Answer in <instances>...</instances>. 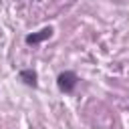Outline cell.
<instances>
[{
	"instance_id": "1",
	"label": "cell",
	"mask_w": 129,
	"mask_h": 129,
	"mask_svg": "<svg viewBox=\"0 0 129 129\" xmlns=\"http://www.w3.org/2000/svg\"><path fill=\"white\" fill-rule=\"evenodd\" d=\"M77 83H79V77H77V73H73V71H62V73H58V77H56V87H58V91H60V93H67V95H71V93L75 91Z\"/></svg>"
},
{
	"instance_id": "2",
	"label": "cell",
	"mask_w": 129,
	"mask_h": 129,
	"mask_svg": "<svg viewBox=\"0 0 129 129\" xmlns=\"http://www.w3.org/2000/svg\"><path fill=\"white\" fill-rule=\"evenodd\" d=\"M52 32H54V28H52V26H44V28H42V30H38V32L26 34L24 42H26V44H38V42H42V40L50 38V36H52Z\"/></svg>"
},
{
	"instance_id": "3",
	"label": "cell",
	"mask_w": 129,
	"mask_h": 129,
	"mask_svg": "<svg viewBox=\"0 0 129 129\" xmlns=\"http://www.w3.org/2000/svg\"><path fill=\"white\" fill-rule=\"evenodd\" d=\"M18 79L26 85V87H36L38 85V73L34 69H22L18 73Z\"/></svg>"
}]
</instances>
